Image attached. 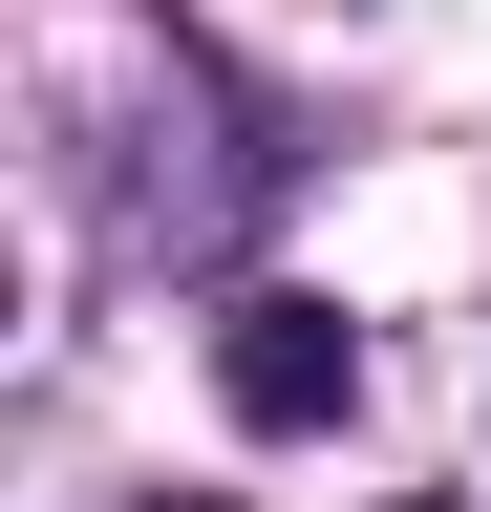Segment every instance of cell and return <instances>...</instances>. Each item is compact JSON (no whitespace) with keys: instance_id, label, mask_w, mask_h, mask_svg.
<instances>
[{"instance_id":"6da1fadb","label":"cell","mask_w":491,"mask_h":512,"mask_svg":"<svg viewBox=\"0 0 491 512\" xmlns=\"http://www.w3.org/2000/svg\"><path fill=\"white\" fill-rule=\"evenodd\" d=\"M214 384H235V427H342L363 406V342H342V299H235L214 320Z\"/></svg>"}]
</instances>
